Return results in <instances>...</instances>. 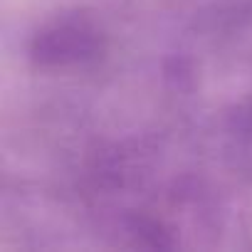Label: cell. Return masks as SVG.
Wrapping results in <instances>:
<instances>
[]
</instances>
